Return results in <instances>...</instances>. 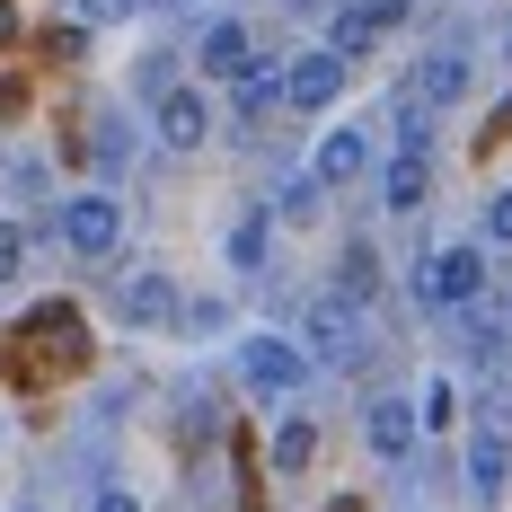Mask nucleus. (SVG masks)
Segmentation results:
<instances>
[{"label": "nucleus", "instance_id": "nucleus-1", "mask_svg": "<svg viewBox=\"0 0 512 512\" xmlns=\"http://www.w3.org/2000/svg\"><path fill=\"white\" fill-rule=\"evenodd\" d=\"M301 327H309V362H318V371H354V362L371 354V327H362V301H345V292H318Z\"/></svg>", "mask_w": 512, "mask_h": 512}, {"label": "nucleus", "instance_id": "nucleus-2", "mask_svg": "<svg viewBox=\"0 0 512 512\" xmlns=\"http://www.w3.org/2000/svg\"><path fill=\"white\" fill-rule=\"evenodd\" d=\"M415 301L477 309L486 301V248H433V265H415Z\"/></svg>", "mask_w": 512, "mask_h": 512}, {"label": "nucleus", "instance_id": "nucleus-3", "mask_svg": "<svg viewBox=\"0 0 512 512\" xmlns=\"http://www.w3.org/2000/svg\"><path fill=\"white\" fill-rule=\"evenodd\" d=\"M309 345H292V336H248L239 345V380H248L256 398H292V389H309Z\"/></svg>", "mask_w": 512, "mask_h": 512}, {"label": "nucleus", "instance_id": "nucleus-4", "mask_svg": "<svg viewBox=\"0 0 512 512\" xmlns=\"http://www.w3.org/2000/svg\"><path fill=\"white\" fill-rule=\"evenodd\" d=\"M345 98V53H327V45H309L283 62V106H301V115H318V106H336Z\"/></svg>", "mask_w": 512, "mask_h": 512}, {"label": "nucleus", "instance_id": "nucleus-5", "mask_svg": "<svg viewBox=\"0 0 512 512\" xmlns=\"http://www.w3.org/2000/svg\"><path fill=\"white\" fill-rule=\"evenodd\" d=\"M362 442H371V460L398 468L424 442V415H415V398H371V415H362Z\"/></svg>", "mask_w": 512, "mask_h": 512}, {"label": "nucleus", "instance_id": "nucleus-6", "mask_svg": "<svg viewBox=\"0 0 512 512\" xmlns=\"http://www.w3.org/2000/svg\"><path fill=\"white\" fill-rule=\"evenodd\" d=\"M62 239H71V256H115V239H124L115 195H71L62 204Z\"/></svg>", "mask_w": 512, "mask_h": 512}, {"label": "nucleus", "instance_id": "nucleus-7", "mask_svg": "<svg viewBox=\"0 0 512 512\" xmlns=\"http://www.w3.org/2000/svg\"><path fill=\"white\" fill-rule=\"evenodd\" d=\"M151 133L168 142V151H204L212 142V98L204 89H168V98L151 106Z\"/></svg>", "mask_w": 512, "mask_h": 512}, {"label": "nucleus", "instance_id": "nucleus-8", "mask_svg": "<svg viewBox=\"0 0 512 512\" xmlns=\"http://www.w3.org/2000/svg\"><path fill=\"white\" fill-rule=\"evenodd\" d=\"M195 62H204L212 80H248L256 71V36L239 27V18H212L204 36H195Z\"/></svg>", "mask_w": 512, "mask_h": 512}, {"label": "nucleus", "instance_id": "nucleus-9", "mask_svg": "<svg viewBox=\"0 0 512 512\" xmlns=\"http://www.w3.org/2000/svg\"><path fill=\"white\" fill-rule=\"evenodd\" d=\"M415 98H424V115H433V106H460L468 98V53L460 45H433L424 62H415Z\"/></svg>", "mask_w": 512, "mask_h": 512}, {"label": "nucleus", "instance_id": "nucleus-10", "mask_svg": "<svg viewBox=\"0 0 512 512\" xmlns=\"http://www.w3.org/2000/svg\"><path fill=\"white\" fill-rule=\"evenodd\" d=\"M124 318H133V327H186V301H177L168 274H133V283H124Z\"/></svg>", "mask_w": 512, "mask_h": 512}, {"label": "nucleus", "instance_id": "nucleus-11", "mask_svg": "<svg viewBox=\"0 0 512 512\" xmlns=\"http://www.w3.org/2000/svg\"><path fill=\"white\" fill-rule=\"evenodd\" d=\"M504 486H512V442L495 433V424H486V433L468 442V495H477V504H495Z\"/></svg>", "mask_w": 512, "mask_h": 512}, {"label": "nucleus", "instance_id": "nucleus-12", "mask_svg": "<svg viewBox=\"0 0 512 512\" xmlns=\"http://www.w3.org/2000/svg\"><path fill=\"white\" fill-rule=\"evenodd\" d=\"M362 168H371V133H362V124H336V133L318 142V159H309V177H318V186H336V177H362Z\"/></svg>", "mask_w": 512, "mask_h": 512}, {"label": "nucleus", "instance_id": "nucleus-13", "mask_svg": "<svg viewBox=\"0 0 512 512\" xmlns=\"http://www.w3.org/2000/svg\"><path fill=\"white\" fill-rule=\"evenodd\" d=\"M380 204H389V212L424 204V151H389V168H380Z\"/></svg>", "mask_w": 512, "mask_h": 512}, {"label": "nucleus", "instance_id": "nucleus-14", "mask_svg": "<svg viewBox=\"0 0 512 512\" xmlns=\"http://www.w3.org/2000/svg\"><path fill=\"white\" fill-rule=\"evenodd\" d=\"M265 248H274V212H239L230 221V265L239 274H265Z\"/></svg>", "mask_w": 512, "mask_h": 512}, {"label": "nucleus", "instance_id": "nucleus-15", "mask_svg": "<svg viewBox=\"0 0 512 512\" xmlns=\"http://www.w3.org/2000/svg\"><path fill=\"white\" fill-rule=\"evenodd\" d=\"M309 460H318V424H309V415H283V424H274V468L301 477Z\"/></svg>", "mask_w": 512, "mask_h": 512}, {"label": "nucleus", "instance_id": "nucleus-16", "mask_svg": "<svg viewBox=\"0 0 512 512\" xmlns=\"http://www.w3.org/2000/svg\"><path fill=\"white\" fill-rule=\"evenodd\" d=\"M371 36H380V18H371L362 0H345V9H336V27H327V53H345V62H354Z\"/></svg>", "mask_w": 512, "mask_h": 512}, {"label": "nucleus", "instance_id": "nucleus-17", "mask_svg": "<svg viewBox=\"0 0 512 512\" xmlns=\"http://www.w3.org/2000/svg\"><path fill=\"white\" fill-rule=\"evenodd\" d=\"M265 106H283V62H256L239 80V115H265Z\"/></svg>", "mask_w": 512, "mask_h": 512}, {"label": "nucleus", "instance_id": "nucleus-18", "mask_svg": "<svg viewBox=\"0 0 512 512\" xmlns=\"http://www.w3.org/2000/svg\"><path fill=\"white\" fill-rule=\"evenodd\" d=\"M336 292H345V301H371V292H380V256L354 248V256H345V274H336Z\"/></svg>", "mask_w": 512, "mask_h": 512}, {"label": "nucleus", "instance_id": "nucleus-19", "mask_svg": "<svg viewBox=\"0 0 512 512\" xmlns=\"http://www.w3.org/2000/svg\"><path fill=\"white\" fill-rule=\"evenodd\" d=\"M451 407H460V389H451V380H424V389H415V415H424V433H442V424H451Z\"/></svg>", "mask_w": 512, "mask_h": 512}, {"label": "nucleus", "instance_id": "nucleus-20", "mask_svg": "<svg viewBox=\"0 0 512 512\" xmlns=\"http://www.w3.org/2000/svg\"><path fill=\"white\" fill-rule=\"evenodd\" d=\"M274 212H283V221H318V177H292V186L274 195Z\"/></svg>", "mask_w": 512, "mask_h": 512}, {"label": "nucleus", "instance_id": "nucleus-21", "mask_svg": "<svg viewBox=\"0 0 512 512\" xmlns=\"http://www.w3.org/2000/svg\"><path fill=\"white\" fill-rule=\"evenodd\" d=\"M142 0H80V27H124Z\"/></svg>", "mask_w": 512, "mask_h": 512}, {"label": "nucleus", "instance_id": "nucleus-22", "mask_svg": "<svg viewBox=\"0 0 512 512\" xmlns=\"http://www.w3.org/2000/svg\"><path fill=\"white\" fill-rule=\"evenodd\" d=\"M212 327H230V301H186V336H212Z\"/></svg>", "mask_w": 512, "mask_h": 512}, {"label": "nucleus", "instance_id": "nucleus-23", "mask_svg": "<svg viewBox=\"0 0 512 512\" xmlns=\"http://www.w3.org/2000/svg\"><path fill=\"white\" fill-rule=\"evenodd\" d=\"M486 239L512 248V186H504V195H486Z\"/></svg>", "mask_w": 512, "mask_h": 512}, {"label": "nucleus", "instance_id": "nucleus-24", "mask_svg": "<svg viewBox=\"0 0 512 512\" xmlns=\"http://www.w3.org/2000/svg\"><path fill=\"white\" fill-rule=\"evenodd\" d=\"M18 265H27V230H18V221H0V283H9Z\"/></svg>", "mask_w": 512, "mask_h": 512}, {"label": "nucleus", "instance_id": "nucleus-25", "mask_svg": "<svg viewBox=\"0 0 512 512\" xmlns=\"http://www.w3.org/2000/svg\"><path fill=\"white\" fill-rule=\"evenodd\" d=\"M362 9H371V18H380V27H398V18H407L415 0H362Z\"/></svg>", "mask_w": 512, "mask_h": 512}, {"label": "nucleus", "instance_id": "nucleus-26", "mask_svg": "<svg viewBox=\"0 0 512 512\" xmlns=\"http://www.w3.org/2000/svg\"><path fill=\"white\" fill-rule=\"evenodd\" d=\"M98 512H142V504H133L124 486H106V495H98Z\"/></svg>", "mask_w": 512, "mask_h": 512}, {"label": "nucleus", "instance_id": "nucleus-27", "mask_svg": "<svg viewBox=\"0 0 512 512\" xmlns=\"http://www.w3.org/2000/svg\"><path fill=\"white\" fill-rule=\"evenodd\" d=\"M9 36H18V9H9V0H0V45H9Z\"/></svg>", "mask_w": 512, "mask_h": 512}, {"label": "nucleus", "instance_id": "nucleus-28", "mask_svg": "<svg viewBox=\"0 0 512 512\" xmlns=\"http://www.w3.org/2000/svg\"><path fill=\"white\" fill-rule=\"evenodd\" d=\"M18 512H36V504H18Z\"/></svg>", "mask_w": 512, "mask_h": 512}, {"label": "nucleus", "instance_id": "nucleus-29", "mask_svg": "<svg viewBox=\"0 0 512 512\" xmlns=\"http://www.w3.org/2000/svg\"><path fill=\"white\" fill-rule=\"evenodd\" d=\"M504 53H512V45H504Z\"/></svg>", "mask_w": 512, "mask_h": 512}]
</instances>
